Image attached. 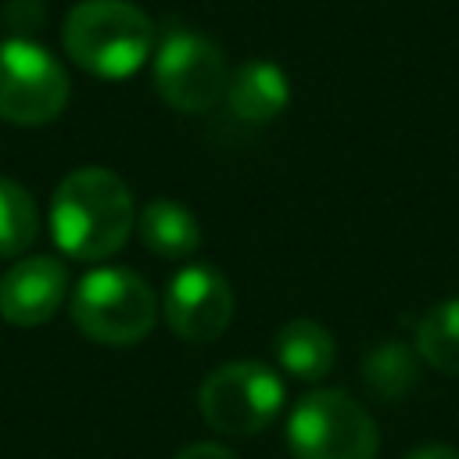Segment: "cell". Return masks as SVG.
Wrapping results in <instances>:
<instances>
[{
    "label": "cell",
    "instance_id": "4fadbf2b",
    "mask_svg": "<svg viewBox=\"0 0 459 459\" xmlns=\"http://www.w3.org/2000/svg\"><path fill=\"white\" fill-rule=\"evenodd\" d=\"M362 380L380 402H398L420 380V351L398 337H384L366 351Z\"/></svg>",
    "mask_w": 459,
    "mask_h": 459
},
{
    "label": "cell",
    "instance_id": "5b68a950",
    "mask_svg": "<svg viewBox=\"0 0 459 459\" xmlns=\"http://www.w3.org/2000/svg\"><path fill=\"white\" fill-rule=\"evenodd\" d=\"M197 409L219 434H258L283 409V380L262 362H226L197 387Z\"/></svg>",
    "mask_w": 459,
    "mask_h": 459
},
{
    "label": "cell",
    "instance_id": "3957f363",
    "mask_svg": "<svg viewBox=\"0 0 459 459\" xmlns=\"http://www.w3.org/2000/svg\"><path fill=\"white\" fill-rule=\"evenodd\" d=\"M158 298L143 276L122 265H100L72 290V323L97 344L126 348L151 333Z\"/></svg>",
    "mask_w": 459,
    "mask_h": 459
},
{
    "label": "cell",
    "instance_id": "2e32d148",
    "mask_svg": "<svg viewBox=\"0 0 459 459\" xmlns=\"http://www.w3.org/2000/svg\"><path fill=\"white\" fill-rule=\"evenodd\" d=\"M172 459H237L226 445H215V441H194L186 445L183 452H176Z\"/></svg>",
    "mask_w": 459,
    "mask_h": 459
},
{
    "label": "cell",
    "instance_id": "8992f818",
    "mask_svg": "<svg viewBox=\"0 0 459 459\" xmlns=\"http://www.w3.org/2000/svg\"><path fill=\"white\" fill-rule=\"evenodd\" d=\"M68 72L32 36L0 43V118L14 126L54 122L68 104Z\"/></svg>",
    "mask_w": 459,
    "mask_h": 459
},
{
    "label": "cell",
    "instance_id": "52a82bcc",
    "mask_svg": "<svg viewBox=\"0 0 459 459\" xmlns=\"http://www.w3.org/2000/svg\"><path fill=\"white\" fill-rule=\"evenodd\" d=\"M154 86L169 108L201 115L226 97L230 68L222 50L208 36L190 29H169L154 54Z\"/></svg>",
    "mask_w": 459,
    "mask_h": 459
},
{
    "label": "cell",
    "instance_id": "8fae6325",
    "mask_svg": "<svg viewBox=\"0 0 459 459\" xmlns=\"http://www.w3.org/2000/svg\"><path fill=\"white\" fill-rule=\"evenodd\" d=\"M136 233L143 247L158 258H190L201 247V222L190 208L169 197H154L136 215Z\"/></svg>",
    "mask_w": 459,
    "mask_h": 459
},
{
    "label": "cell",
    "instance_id": "7a4b0ae2",
    "mask_svg": "<svg viewBox=\"0 0 459 459\" xmlns=\"http://www.w3.org/2000/svg\"><path fill=\"white\" fill-rule=\"evenodd\" d=\"M61 43L82 72L129 79L154 50V25L129 0H79L65 14Z\"/></svg>",
    "mask_w": 459,
    "mask_h": 459
},
{
    "label": "cell",
    "instance_id": "6da1fadb",
    "mask_svg": "<svg viewBox=\"0 0 459 459\" xmlns=\"http://www.w3.org/2000/svg\"><path fill=\"white\" fill-rule=\"evenodd\" d=\"M136 226V204L118 172L100 165L72 169L50 197L54 244L79 262L111 258Z\"/></svg>",
    "mask_w": 459,
    "mask_h": 459
},
{
    "label": "cell",
    "instance_id": "9a60e30c",
    "mask_svg": "<svg viewBox=\"0 0 459 459\" xmlns=\"http://www.w3.org/2000/svg\"><path fill=\"white\" fill-rule=\"evenodd\" d=\"M39 233V212L32 194L0 176V258H14L22 255Z\"/></svg>",
    "mask_w": 459,
    "mask_h": 459
},
{
    "label": "cell",
    "instance_id": "e0dca14e",
    "mask_svg": "<svg viewBox=\"0 0 459 459\" xmlns=\"http://www.w3.org/2000/svg\"><path fill=\"white\" fill-rule=\"evenodd\" d=\"M405 459H459V448H452V445H420Z\"/></svg>",
    "mask_w": 459,
    "mask_h": 459
},
{
    "label": "cell",
    "instance_id": "9c48e42d",
    "mask_svg": "<svg viewBox=\"0 0 459 459\" xmlns=\"http://www.w3.org/2000/svg\"><path fill=\"white\" fill-rule=\"evenodd\" d=\"M68 294V269L54 255L18 258L0 276V316L11 326H39L47 323Z\"/></svg>",
    "mask_w": 459,
    "mask_h": 459
},
{
    "label": "cell",
    "instance_id": "30bf717a",
    "mask_svg": "<svg viewBox=\"0 0 459 459\" xmlns=\"http://www.w3.org/2000/svg\"><path fill=\"white\" fill-rule=\"evenodd\" d=\"M230 111L240 118V122H273L287 100H290V79L287 72L276 65V61H244L233 75H230V86H226V97Z\"/></svg>",
    "mask_w": 459,
    "mask_h": 459
},
{
    "label": "cell",
    "instance_id": "ba28073f",
    "mask_svg": "<svg viewBox=\"0 0 459 459\" xmlns=\"http://www.w3.org/2000/svg\"><path fill=\"white\" fill-rule=\"evenodd\" d=\"M161 316L176 337L190 344H208L222 337L233 319V287L219 269L204 262L183 265L165 287Z\"/></svg>",
    "mask_w": 459,
    "mask_h": 459
},
{
    "label": "cell",
    "instance_id": "7c38bea8",
    "mask_svg": "<svg viewBox=\"0 0 459 459\" xmlns=\"http://www.w3.org/2000/svg\"><path fill=\"white\" fill-rule=\"evenodd\" d=\"M333 359H337V348L323 323L298 316L276 330V362L283 373L298 380H323L333 369Z\"/></svg>",
    "mask_w": 459,
    "mask_h": 459
},
{
    "label": "cell",
    "instance_id": "277c9868",
    "mask_svg": "<svg viewBox=\"0 0 459 459\" xmlns=\"http://www.w3.org/2000/svg\"><path fill=\"white\" fill-rule=\"evenodd\" d=\"M287 448L294 459H377L380 437L373 416L344 391H308L287 416Z\"/></svg>",
    "mask_w": 459,
    "mask_h": 459
},
{
    "label": "cell",
    "instance_id": "5bb4252c",
    "mask_svg": "<svg viewBox=\"0 0 459 459\" xmlns=\"http://www.w3.org/2000/svg\"><path fill=\"white\" fill-rule=\"evenodd\" d=\"M416 351L434 369L459 377V298L434 305L416 323Z\"/></svg>",
    "mask_w": 459,
    "mask_h": 459
}]
</instances>
